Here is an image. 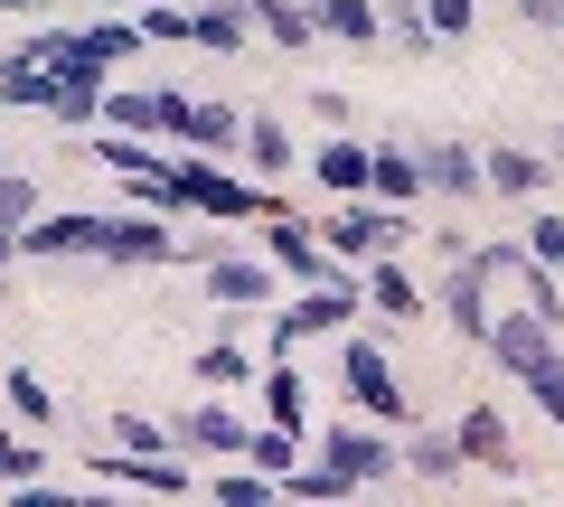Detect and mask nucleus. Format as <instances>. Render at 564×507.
I'll return each mask as SVG.
<instances>
[{
    "instance_id": "37",
    "label": "nucleus",
    "mask_w": 564,
    "mask_h": 507,
    "mask_svg": "<svg viewBox=\"0 0 564 507\" xmlns=\"http://www.w3.org/2000/svg\"><path fill=\"white\" fill-rule=\"evenodd\" d=\"M423 20L443 29V47H462L470 29H480V0H423Z\"/></svg>"
},
{
    "instance_id": "42",
    "label": "nucleus",
    "mask_w": 564,
    "mask_h": 507,
    "mask_svg": "<svg viewBox=\"0 0 564 507\" xmlns=\"http://www.w3.org/2000/svg\"><path fill=\"white\" fill-rule=\"evenodd\" d=\"M545 161H555V169H564V132H555V151H545Z\"/></svg>"
},
{
    "instance_id": "43",
    "label": "nucleus",
    "mask_w": 564,
    "mask_h": 507,
    "mask_svg": "<svg viewBox=\"0 0 564 507\" xmlns=\"http://www.w3.org/2000/svg\"><path fill=\"white\" fill-rule=\"evenodd\" d=\"M0 301H10V264H0Z\"/></svg>"
},
{
    "instance_id": "19",
    "label": "nucleus",
    "mask_w": 564,
    "mask_h": 507,
    "mask_svg": "<svg viewBox=\"0 0 564 507\" xmlns=\"http://www.w3.org/2000/svg\"><path fill=\"white\" fill-rule=\"evenodd\" d=\"M170 95H180V85H104V122H113V132H161L170 142Z\"/></svg>"
},
{
    "instance_id": "22",
    "label": "nucleus",
    "mask_w": 564,
    "mask_h": 507,
    "mask_svg": "<svg viewBox=\"0 0 564 507\" xmlns=\"http://www.w3.org/2000/svg\"><path fill=\"white\" fill-rule=\"evenodd\" d=\"M404 470H414L423 488H452V480L470 470V461H462V432H423V423H414V432H404Z\"/></svg>"
},
{
    "instance_id": "7",
    "label": "nucleus",
    "mask_w": 564,
    "mask_h": 507,
    "mask_svg": "<svg viewBox=\"0 0 564 507\" xmlns=\"http://www.w3.org/2000/svg\"><path fill=\"white\" fill-rule=\"evenodd\" d=\"M321 470H339L348 488H377V480H395V470H404V432L395 423H386V432L339 423V432H321Z\"/></svg>"
},
{
    "instance_id": "36",
    "label": "nucleus",
    "mask_w": 564,
    "mask_h": 507,
    "mask_svg": "<svg viewBox=\"0 0 564 507\" xmlns=\"http://www.w3.org/2000/svg\"><path fill=\"white\" fill-rule=\"evenodd\" d=\"M527 254L564 273V207H536V217H527Z\"/></svg>"
},
{
    "instance_id": "1",
    "label": "nucleus",
    "mask_w": 564,
    "mask_h": 507,
    "mask_svg": "<svg viewBox=\"0 0 564 507\" xmlns=\"http://www.w3.org/2000/svg\"><path fill=\"white\" fill-rule=\"evenodd\" d=\"M170 169H180V217H207V225H263L273 217V179H245V169L207 161V151H170Z\"/></svg>"
},
{
    "instance_id": "10",
    "label": "nucleus",
    "mask_w": 564,
    "mask_h": 507,
    "mask_svg": "<svg viewBox=\"0 0 564 507\" xmlns=\"http://www.w3.org/2000/svg\"><path fill=\"white\" fill-rule=\"evenodd\" d=\"M170 142L226 161V151H245V113H236V103H217V95H170Z\"/></svg>"
},
{
    "instance_id": "3",
    "label": "nucleus",
    "mask_w": 564,
    "mask_h": 507,
    "mask_svg": "<svg viewBox=\"0 0 564 507\" xmlns=\"http://www.w3.org/2000/svg\"><path fill=\"white\" fill-rule=\"evenodd\" d=\"M339 386H348V405H358L367 423H395V432L414 423V395H404L386 339H367V329H339Z\"/></svg>"
},
{
    "instance_id": "31",
    "label": "nucleus",
    "mask_w": 564,
    "mask_h": 507,
    "mask_svg": "<svg viewBox=\"0 0 564 507\" xmlns=\"http://www.w3.org/2000/svg\"><path fill=\"white\" fill-rule=\"evenodd\" d=\"M518 386H527V395H536V414H545V423H555V432H564V339H555V348H545V357H536V366H527Z\"/></svg>"
},
{
    "instance_id": "4",
    "label": "nucleus",
    "mask_w": 564,
    "mask_h": 507,
    "mask_svg": "<svg viewBox=\"0 0 564 507\" xmlns=\"http://www.w3.org/2000/svg\"><path fill=\"white\" fill-rule=\"evenodd\" d=\"M404 235H414V207H386V198H339L321 217V244L339 254V264H377V254H404Z\"/></svg>"
},
{
    "instance_id": "27",
    "label": "nucleus",
    "mask_w": 564,
    "mask_h": 507,
    "mask_svg": "<svg viewBox=\"0 0 564 507\" xmlns=\"http://www.w3.org/2000/svg\"><path fill=\"white\" fill-rule=\"evenodd\" d=\"M367 310H386V320H423V283L395 264V254H377V273H367Z\"/></svg>"
},
{
    "instance_id": "8",
    "label": "nucleus",
    "mask_w": 564,
    "mask_h": 507,
    "mask_svg": "<svg viewBox=\"0 0 564 507\" xmlns=\"http://www.w3.org/2000/svg\"><path fill=\"white\" fill-rule=\"evenodd\" d=\"M433 310L452 320V339H470V348L489 339V320H499V310H489V264L470 254V244L452 254V273H443V283H433Z\"/></svg>"
},
{
    "instance_id": "17",
    "label": "nucleus",
    "mask_w": 564,
    "mask_h": 507,
    "mask_svg": "<svg viewBox=\"0 0 564 507\" xmlns=\"http://www.w3.org/2000/svg\"><path fill=\"white\" fill-rule=\"evenodd\" d=\"M452 432H462V461H470V470H499V480H518V442H508V414H499V405H470Z\"/></svg>"
},
{
    "instance_id": "29",
    "label": "nucleus",
    "mask_w": 564,
    "mask_h": 507,
    "mask_svg": "<svg viewBox=\"0 0 564 507\" xmlns=\"http://www.w3.org/2000/svg\"><path fill=\"white\" fill-rule=\"evenodd\" d=\"M85 161H104L113 179H141V169H151V161H170V151H151L141 132H113V122H104L95 142H85Z\"/></svg>"
},
{
    "instance_id": "2",
    "label": "nucleus",
    "mask_w": 564,
    "mask_h": 507,
    "mask_svg": "<svg viewBox=\"0 0 564 507\" xmlns=\"http://www.w3.org/2000/svg\"><path fill=\"white\" fill-rule=\"evenodd\" d=\"M367 301L358 273H339V283H302L292 301H273V320H263V357H292L302 339H329V329H348Z\"/></svg>"
},
{
    "instance_id": "41",
    "label": "nucleus",
    "mask_w": 564,
    "mask_h": 507,
    "mask_svg": "<svg viewBox=\"0 0 564 507\" xmlns=\"http://www.w3.org/2000/svg\"><path fill=\"white\" fill-rule=\"evenodd\" d=\"M76 10H141V0H76Z\"/></svg>"
},
{
    "instance_id": "32",
    "label": "nucleus",
    "mask_w": 564,
    "mask_h": 507,
    "mask_svg": "<svg viewBox=\"0 0 564 507\" xmlns=\"http://www.w3.org/2000/svg\"><path fill=\"white\" fill-rule=\"evenodd\" d=\"M207 488H217L226 507H273V498H282V480H273V470H254V461H245V470H217Z\"/></svg>"
},
{
    "instance_id": "23",
    "label": "nucleus",
    "mask_w": 564,
    "mask_h": 507,
    "mask_svg": "<svg viewBox=\"0 0 564 507\" xmlns=\"http://www.w3.org/2000/svg\"><path fill=\"white\" fill-rule=\"evenodd\" d=\"M377 20H386V47H395V57H443V29L423 20V0H377Z\"/></svg>"
},
{
    "instance_id": "30",
    "label": "nucleus",
    "mask_w": 564,
    "mask_h": 507,
    "mask_svg": "<svg viewBox=\"0 0 564 507\" xmlns=\"http://www.w3.org/2000/svg\"><path fill=\"white\" fill-rule=\"evenodd\" d=\"M0 386H10V414H20L29 432H47V423H57V395H47V376H39V366H10Z\"/></svg>"
},
{
    "instance_id": "40",
    "label": "nucleus",
    "mask_w": 564,
    "mask_h": 507,
    "mask_svg": "<svg viewBox=\"0 0 564 507\" xmlns=\"http://www.w3.org/2000/svg\"><path fill=\"white\" fill-rule=\"evenodd\" d=\"M0 10H20V20H47V0H0Z\"/></svg>"
},
{
    "instance_id": "11",
    "label": "nucleus",
    "mask_w": 564,
    "mask_h": 507,
    "mask_svg": "<svg viewBox=\"0 0 564 507\" xmlns=\"http://www.w3.org/2000/svg\"><path fill=\"white\" fill-rule=\"evenodd\" d=\"M282 283H292V273H282L273 254H217V264H207V301L217 310H273Z\"/></svg>"
},
{
    "instance_id": "9",
    "label": "nucleus",
    "mask_w": 564,
    "mask_h": 507,
    "mask_svg": "<svg viewBox=\"0 0 564 507\" xmlns=\"http://www.w3.org/2000/svg\"><path fill=\"white\" fill-rule=\"evenodd\" d=\"M254 254H273V264L292 273V283H339V273H348L339 254L321 244V225H302L292 207H273V217H263V244H254Z\"/></svg>"
},
{
    "instance_id": "38",
    "label": "nucleus",
    "mask_w": 564,
    "mask_h": 507,
    "mask_svg": "<svg viewBox=\"0 0 564 507\" xmlns=\"http://www.w3.org/2000/svg\"><path fill=\"white\" fill-rule=\"evenodd\" d=\"M39 470H47V451L29 432H0V480H39Z\"/></svg>"
},
{
    "instance_id": "13",
    "label": "nucleus",
    "mask_w": 564,
    "mask_h": 507,
    "mask_svg": "<svg viewBox=\"0 0 564 507\" xmlns=\"http://www.w3.org/2000/svg\"><path fill=\"white\" fill-rule=\"evenodd\" d=\"M170 432H180V451H198V461H245V451H254V423H245L236 405H217V395L188 405Z\"/></svg>"
},
{
    "instance_id": "25",
    "label": "nucleus",
    "mask_w": 564,
    "mask_h": 507,
    "mask_svg": "<svg viewBox=\"0 0 564 507\" xmlns=\"http://www.w3.org/2000/svg\"><path fill=\"white\" fill-rule=\"evenodd\" d=\"M311 20H321V38H339V47H377L386 38L377 0H311Z\"/></svg>"
},
{
    "instance_id": "20",
    "label": "nucleus",
    "mask_w": 564,
    "mask_h": 507,
    "mask_svg": "<svg viewBox=\"0 0 564 507\" xmlns=\"http://www.w3.org/2000/svg\"><path fill=\"white\" fill-rule=\"evenodd\" d=\"M245 10H254V29L282 47V57H311V47H321V20H311V0H245Z\"/></svg>"
},
{
    "instance_id": "26",
    "label": "nucleus",
    "mask_w": 564,
    "mask_h": 507,
    "mask_svg": "<svg viewBox=\"0 0 564 507\" xmlns=\"http://www.w3.org/2000/svg\"><path fill=\"white\" fill-rule=\"evenodd\" d=\"M245 161H254V179H282V169H302V142L273 113H245Z\"/></svg>"
},
{
    "instance_id": "6",
    "label": "nucleus",
    "mask_w": 564,
    "mask_h": 507,
    "mask_svg": "<svg viewBox=\"0 0 564 507\" xmlns=\"http://www.w3.org/2000/svg\"><path fill=\"white\" fill-rule=\"evenodd\" d=\"M95 264H113V273H161V264H180V225L151 217V207H113V235H104Z\"/></svg>"
},
{
    "instance_id": "18",
    "label": "nucleus",
    "mask_w": 564,
    "mask_h": 507,
    "mask_svg": "<svg viewBox=\"0 0 564 507\" xmlns=\"http://www.w3.org/2000/svg\"><path fill=\"white\" fill-rule=\"evenodd\" d=\"M367 198H386V207H423V161H414V142H404V132H386V142H377Z\"/></svg>"
},
{
    "instance_id": "21",
    "label": "nucleus",
    "mask_w": 564,
    "mask_h": 507,
    "mask_svg": "<svg viewBox=\"0 0 564 507\" xmlns=\"http://www.w3.org/2000/svg\"><path fill=\"white\" fill-rule=\"evenodd\" d=\"M0 103H20V113H57V76H47L29 47H0Z\"/></svg>"
},
{
    "instance_id": "34",
    "label": "nucleus",
    "mask_w": 564,
    "mask_h": 507,
    "mask_svg": "<svg viewBox=\"0 0 564 507\" xmlns=\"http://www.w3.org/2000/svg\"><path fill=\"white\" fill-rule=\"evenodd\" d=\"M104 432H113V451H180V432H170V423H151V414H113Z\"/></svg>"
},
{
    "instance_id": "24",
    "label": "nucleus",
    "mask_w": 564,
    "mask_h": 507,
    "mask_svg": "<svg viewBox=\"0 0 564 507\" xmlns=\"http://www.w3.org/2000/svg\"><path fill=\"white\" fill-rule=\"evenodd\" d=\"M254 376H263V357H254L245 339H207V348H198V386H207V395H236V386H254Z\"/></svg>"
},
{
    "instance_id": "16",
    "label": "nucleus",
    "mask_w": 564,
    "mask_h": 507,
    "mask_svg": "<svg viewBox=\"0 0 564 507\" xmlns=\"http://www.w3.org/2000/svg\"><path fill=\"white\" fill-rule=\"evenodd\" d=\"M188 47L245 57V47H254V10H245V0H188Z\"/></svg>"
},
{
    "instance_id": "39",
    "label": "nucleus",
    "mask_w": 564,
    "mask_h": 507,
    "mask_svg": "<svg viewBox=\"0 0 564 507\" xmlns=\"http://www.w3.org/2000/svg\"><path fill=\"white\" fill-rule=\"evenodd\" d=\"M518 20L545 29V38H564V0H518Z\"/></svg>"
},
{
    "instance_id": "28",
    "label": "nucleus",
    "mask_w": 564,
    "mask_h": 507,
    "mask_svg": "<svg viewBox=\"0 0 564 507\" xmlns=\"http://www.w3.org/2000/svg\"><path fill=\"white\" fill-rule=\"evenodd\" d=\"M263 414H273L282 432H311V395H302V376L282 357H263Z\"/></svg>"
},
{
    "instance_id": "14",
    "label": "nucleus",
    "mask_w": 564,
    "mask_h": 507,
    "mask_svg": "<svg viewBox=\"0 0 564 507\" xmlns=\"http://www.w3.org/2000/svg\"><path fill=\"white\" fill-rule=\"evenodd\" d=\"M480 348H489V366H499L508 386H518L527 366H536L545 348H555V320H536V310L518 301V310H499V320H489V339H480Z\"/></svg>"
},
{
    "instance_id": "35",
    "label": "nucleus",
    "mask_w": 564,
    "mask_h": 507,
    "mask_svg": "<svg viewBox=\"0 0 564 507\" xmlns=\"http://www.w3.org/2000/svg\"><path fill=\"white\" fill-rule=\"evenodd\" d=\"M518 291H527V310H536V320H555V329H564V283H555V264H527V273H518Z\"/></svg>"
},
{
    "instance_id": "12",
    "label": "nucleus",
    "mask_w": 564,
    "mask_h": 507,
    "mask_svg": "<svg viewBox=\"0 0 564 507\" xmlns=\"http://www.w3.org/2000/svg\"><path fill=\"white\" fill-rule=\"evenodd\" d=\"M480 169H489V198H508V207H536L545 188L564 179V169L545 161V151H527V142H489V151H480Z\"/></svg>"
},
{
    "instance_id": "33",
    "label": "nucleus",
    "mask_w": 564,
    "mask_h": 507,
    "mask_svg": "<svg viewBox=\"0 0 564 507\" xmlns=\"http://www.w3.org/2000/svg\"><path fill=\"white\" fill-rule=\"evenodd\" d=\"M132 20H141V38H151V47H188V0H141Z\"/></svg>"
},
{
    "instance_id": "15",
    "label": "nucleus",
    "mask_w": 564,
    "mask_h": 507,
    "mask_svg": "<svg viewBox=\"0 0 564 507\" xmlns=\"http://www.w3.org/2000/svg\"><path fill=\"white\" fill-rule=\"evenodd\" d=\"M367 169H377V142H358L348 122H339V132H329L321 151H311V179H321L329 198H367Z\"/></svg>"
},
{
    "instance_id": "5",
    "label": "nucleus",
    "mask_w": 564,
    "mask_h": 507,
    "mask_svg": "<svg viewBox=\"0 0 564 507\" xmlns=\"http://www.w3.org/2000/svg\"><path fill=\"white\" fill-rule=\"evenodd\" d=\"M414 161H423V198H443V207H480L489 198V169H480V151H470L462 132H423Z\"/></svg>"
}]
</instances>
